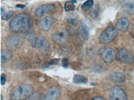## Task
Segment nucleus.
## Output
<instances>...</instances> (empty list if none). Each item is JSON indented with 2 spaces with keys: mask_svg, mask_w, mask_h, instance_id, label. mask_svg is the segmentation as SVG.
<instances>
[{
  "mask_svg": "<svg viewBox=\"0 0 134 100\" xmlns=\"http://www.w3.org/2000/svg\"><path fill=\"white\" fill-rule=\"evenodd\" d=\"M11 31L19 34L28 32L31 28V20L29 15L22 13L12 19L9 24Z\"/></svg>",
  "mask_w": 134,
  "mask_h": 100,
  "instance_id": "nucleus-1",
  "label": "nucleus"
},
{
  "mask_svg": "<svg viewBox=\"0 0 134 100\" xmlns=\"http://www.w3.org/2000/svg\"><path fill=\"white\" fill-rule=\"evenodd\" d=\"M34 88L28 84H22L15 87L11 93V100H25L34 93Z\"/></svg>",
  "mask_w": 134,
  "mask_h": 100,
  "instance_id": "nucleus-2",
  "label": "nucleus"
},
{
  "mask_svg": "<svg viewBox=\"0 0 134 100\" xmlns=\"http://www.w3.org/2000/svg\"><path fill=\"white\" fill-rule=\"evenodd\" d=\"M118 34H119V31L118 29L113 27H108L99 35V42L103 44L109 43L118 37Z\"/></svg>",
  "mask_w": 134,
  "mask_h": 100,
  "instance_id": "nucleus-3",
  "label": "nucleus"
},
{
  "mask_svg": "<svg viewBox=\"0 0 134 100\" xmlns=\"http://www.w3.org/2000/svg\"><path fill=\"white\" fill-rule=\"evenodd\" d=\"M103 61L106 63H111L116 59L117 53L113 48L109 47L102 48L99 51Z\"/></svg>",
  "mask_w": 134,
  "mask_h": 100,
  "instance_id": "nucleus-4",
  "label": "nucleus"
},
{
  "mask_svg": "<svg viewBox=\"0 0 134 100\" xmlns=\"http://www.w3.org/2000/svg\"><path fill=\"white\" fill-rule=\"evenodd\" d=\"M56 11V7L52 4H44L37 8L35 12V16L41 18L44 15L51 14Z\"/></svg>",
  "mask_w": 134,
  "mask_h": 100,
  "instance_id": "nucleus-5",
  "label": "nucleus"
},
{
  "mask_svg": "<svg viewBox=\"0 0 134 100\" xmlns=\"http://www.w3.org/2000/svg\"><path fill=\"white\" fill-rule=\"evenodd\" d=\"M118 58L122 63L126 64H131L134 63V56L132 53L127 49H122L118 53Z\"/></svg>",
  "mask_w": 134,
  "mask_h": 100,
  "instance_id": "nucleus-6",
  "label": "nucleus"
},
{
  "mask_svg": "<svg viewBox=\"0 0 134 100\" xmlns=\"http://www.w3.org/2000/svg\"><path fill=\"white\" fill-rule=\"evenodd\" d=\"M23 38L20 36L13 35L8 38V40L6 41L7 46L11 49H17L21 46L24 43Z\"/></svg>",
  "mask_w": 134,
  "mask_h": 100,
  "instance_id": "nucleus-7",
  "label": "nucleus"
},
{
  "mask_svg": "<svg viewBox=\"0 0 134 100\" xmlns=\"http://www.w3.org/2000/svg\"><path fill=\"white\" fill-rule=\"evenodd\" d=\"M55 21H56L55 19L52 17H46L38 22L37 27L42 32H46L50 29Z\"/></svg>",
  "mask_w": 134,
  "mask_h": 100,
  "instance_id": "nucleus-8",
  "label": "nucleus"
},
{
  "mask_svg": "<svg viewBox=\"0 0 134 100\" xmlns=\"http://www.w3.org/2000/svg\"><path fill=\"white\" fill-rule=\"evenodd\" d=\"M110 100H127V96L122 88L114 87L111 90Z\"/></svg>",
  "mask_w": 134,
  "mask_h": 100,
  "instance_id": "nucleus-9",
  "label": "nucleus"
},
{
  "mask_svg": "<svg viewBox=\"0 0 134 100\" xmlns=\"http://www.w3.org/2000/svg\"><path fill=\"white\" fill-rule=\"evenodd\" d=\"M68 33L63 30L57 31L52 35V40L54 43L58 45L65 44L68 41Z\"/></svg>",
  "mask_w": 134,
  "mask_h": 100,
  "instance_id": "nucleus-10",
  "label": "nucleus"
},
{
  "mask_svg": "<svg viewBox=\"0 0 134 100\" xmlns=\"http://www.w3.org/2000/svg\"><path fill=\"white\" fill-rule=\"evenodd\" d=\"M37 47L42 53H45L50 50V45L45 37L43 36H39L37 38Z\"/></svg>",
  "mask_w": 134,
  "mask_h": 100,
  "instance_id": "nucleus-11",
  "label": "nucleus"
},
{
  "mask_svg": "<svg viewBox=\"0 0 134 100\" xmlns=\"http://www.w3.org/2000/svg\"><path fill=\"white\" fill-rule=\"evenodd\" d=\"M61 95V90L57 87H51L48 91L42 100H58Z\"/></svg>",
  "mask_w": 134,
  "mask_h": 100,
  "instance_id": "nucleus-12",
  "label": "nucleus"
},
{
  "mask_svg": "<svg viewBox=\"0 0 134 100\" xmlns=\"http://www.w3.org/2000/svg\"><path fill=\"white\" fill-rule=\"evenodd\" d=\"M129 20L126 18H122L119 19L116 22V27L118 30L122 32H125L128 30L129 27Z\"/></svg>",
  "mask_w": 134,
  "mask_h": 100,
  "instance_id": "nucleus-13",
  "label": "nucleus"
},
{
  "mask_svg": "<svg viewBox=\"0 0 134 100\" xmlns=\"http://www.w3.org/2000/svg\"><path fill=\"white\" fill-rule=\"evenodd\" d=\"M109 78L111 81L118 84H121L125 80V76L123 73L119 72H114L110 74Z\"/></svg>",
  "mask_w": 134,
  "mask_h": 100,
  "instance_id": "nucleus-14",
  "label": "nucleus"
},
{
  "mask_svg": "<svg viewBox=\"0 0 134 100\" xmlns=\"http://www.w3.org/2000/svg\"><path fill=\"white\" fill-rule=\"evenodd\" d=\"M79 30L80 34H81V36L82 38H83L84 41H87L89 39V30L88 27H87V25H85L84 23H81L79 27Z\"/></svg>",
  "mask_w": 134,
  "mask_h": 100,
  "instance_id": "nucleus-15",
  "label": "nucleus"
},
{
  "mask_svg": "<svg viewBox=\"0 0 134 100\" xmlns=\"http://www.w3.org/2000/svg\"><path fill=\"white\" fill-rule=\"evenodd\" d=\"M13 54L9 50L3 49L1 51V61L2 63H7L11 59Z\"/></svg>",
  "mask_w": 134,
  "mask_h": 100,
  "instance_id": "nucleus-16",
  "label": "nucleus"
},
{
  "mask_svg": "<svg viewBox=\"0 0 134 100\" xmlns=\"http://www.w3.org/2000/svg\"><path fill=\"white\" fill-rule=\"evenodd\" d=\"M122 10L125 13L130 15H134V2L125 3L123 5Z\"/></svg>",
  "mask_w": 134,
  "mask_h": 100,
  "instance_id": "nucleus-17",
  "label": "nucleus"
},
{
  "mask_svg": "<svg viewBox=\"0 0 134 100\" xmlns=\"http://www.w3.org/2000/svg\"><path fill=\"white\" fill-rule=\"evenodd\" d=\"M73 82L76 84H85L88 82V79L87 77L80 75H75L73 77Z\"/></svg>",
  "mask_w": 134,
  "mask_h": 100,
  "instance_id": "nucleus-18",
  "label": "nucleus"
},
{
  "mask_svg": "<svg viewBox=\"0 0 134 100\" xmlns=\"http://www.w3.org/2000/svg\"><path fill=\"white\" fill-rule=\"evenodd\" d=\"M27 40H28L31 45L33 48H35L37 45V39L36 38L35 35L34 33H30L27 36Z\"/></svg>",
  "mask_w": 134,
  "mask_h": 100,
  "instance_id": "nucleus-19",
  "label": "nucleus"
},
{
  "mask_svg": "<svg viewBox=\"0 0 134 100\" xmlns=\"http://www.w3.org/2000/svg\"><path fill=\"white\" fill-rule=\"evenodd\" d=\"M93 0H87L82 5L81 8L83 11H87V10L90 9L92 8L93 6Z\"/></svg>",
  "mask_w": 134,
  "mask_h": 100,
  "instance_id": "nucleus-20",
  "label": "nucleus"
},
{
  "mask_svg": "<svg viewBox=\"0 0 134 100\" xmlns=\"http://www.w3.org/2000/svg\"><path fill=\"white\" fill-rule=\"evenodd\" d=\"M64 9H65V11L67 12L74 11L75 9L74 3L72 1H66V2L65 3Z\"/></svg>",
  "mask_w": 134,
  "mask_h": 100,
  "instance_id": "nucleus-21",
  "label": "nucleus"
},
{
  "mask_svg": "<svg viewBox=\"0 0 134 100\" xmlns=\"http://www.w3.org/2000/svg\"><path fill=\"white\" fill-rule=\"evenodd\" d=\"M13 14H14V12L12 11H9L4 14L2 15V17H1V19H2V20H9L12 16H13Z\"/></svg>",
  "mask_w": 134,
  "mask_h": 100,
  "instance_id": "nucleus-22",
  "label": "nucleus"
},
{
  "mask_svg": "<svg viewBox=\"0 0 134 100\" xmlns=\"http://www.w3.org/2000/svg\"><path fill=\"white\" fill-rule=\"evenodd\" d=\"M29 100H41V96L39 93L35 92L29 97Z\"/></svg>",
  "mask_w": 134,
  "mask_h": 100,
  "instance_id": "nucleus-23",
  "label": "nucleus"
},
{
  "mask_svg": "<svg viewBox=\"0 0 134 100\" xmlns=\"http://www.w3.org/2000/svg\"><path fill=\"white\" fill-rule=\"evenodd\" d=\"M60 59L59 58H58V59H52L50 62H49L47 64L45 65V68H48V67L51 66V65H56L57 64L59 63Z\"/></svg>",
  "mask_w": 134,
  "mask_h": 100,
  "instance_id": "nucleus-24",
  "label": "nucleus"
},
{
  "mask_svg": "<svg viewBox=\"0 0 134 100\" xmlns=\"http://www.w3.org/2000/svg\"><path fill=\"white\" fill-rule=\"evenodd\" d=\"M67 20L72 25H75L78 22V19H77V18H74V17H69L67 19Z\"/></svg>",
  "mask_w": 134,
  "mask_h": 100,
  "instance_id": "nucleus-25",
  "label": "nucleus"
},
{
  "mask_svg": "<svg viewBox=\"0 0 134 100\" xmlns=\"http://www.w3.org/2000/svg\"><path fill=\"white\" fill-rule=\"evenodd\" d=\"M6 82V75L4 74H1V84L2 85H4Z\"/></svg>",
  "mask_w": 134,
  "mask_h": 100,
  "instance_id": "nucleus-26",
  "label": "nucleus"
},
{
  "mask_svg": "<svg viewBox=\"0 0 134 100\" xmlns=\"http://www.w3.org/2000/svg\"><path fill=\"white\" fill-rule=\"evenodd\" d=\"M69 65V62L68 60L67 59H63L62 60V66L64 67V68H68Z\"/></svg>",
  "mask_w": 134,
  "mask_h": 100,
  "instance_id": "nucleus-27",
  "label": "nucleus"
},
{
  "mask_svg": "<svg viewBox=\"0 0 134 100\" xmlns=\"http://www.w3.org/2000/svg\"><path fill=\"white\" fill-rule=\"evenodd\" d=\"M92 100H106V99H104V98H101V97H95V98H93Z\"/></svg>",
  "mask_w": 134,
  "mask_h": 100,
  "instance_id": "nucleus-28",
  "label": "nucleus"
},
{
  "mask_svg": "<svg viewBox=\"0 0 134 100\" xmlns=\"http://www.w3.org/2000/svg\"><path fill=\"white\" fill-rule=\"evenodd\" d=\"M25 5H23V4H17L16 5V7H18V8H22V9H23V8H25Z\"/></svg>",
  "mask_w": 134,
  "mask_h": 100,
  "instance_id": "nucleus-29",
  "label": "nucleus"
},
{
  "mask_svg": "<svg viewBox=\"0 0 134 100\" xmlns=\"http://www.w3.org/2000/svg\"><path fill=\"white\" fill-rule=\"evenodd\" d=\"M3 13H4V9L3 8H1V15H3Z\"/></svg>",
  "mask_w": 134,
  "mask_h": 100,
  "instance_id": "nucleus-30",
  "label": "nucleus"
},
{
  "mask_svg": "<svg viewBox=\"0 0 134 100\" xmlns=\"http://www.w3.org/2000/svg\"><path fill=\"white\" fill-rule=\"evenodd\" d=\"M72 2L74 3V4H75V3H77V1H75V0H72Z\"/></svg>",
  "mask_w": 134,
  "mask_h": 100,
  "instance_id": "nucleus-31",
  "label": "nucleus"
},
{
  "mask_svg": "<svg viewBox=\"0 0 134 100\" xmlns=\"http://www.w3.org/2000/svg\"><path fill=\"white\" fill-rule=\"evenodd\" d=\"M0 96H1V100H3V96H2V95H0Z\"/></svg>",
  "mask_w": 134,
  "mask_h": 100,
  "instance_id": "nucleus-32",
  "label": "nucleus"
}]
</instances>
